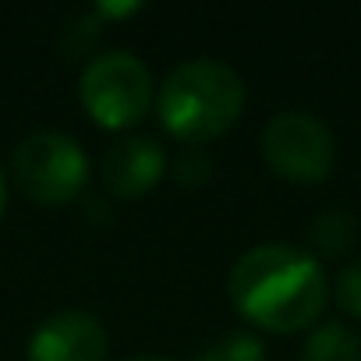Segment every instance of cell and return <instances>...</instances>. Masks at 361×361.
Masks as SVG:
<instances>
[{
	"mask_svg": "<svg viewBox=\"0 0 361 361\" xmlns=\"http://www.w3.org/2000/svg\"><path fill=\"white\" fill-rule=\"evenodd\" d=\"M227 298L245 322L266 333H298L322 315L329 280L312 252L259 245L234 262Z\"/></svg>",
	"mask_w": 361,
	"mask_h": 361,
	"instance_id": "obj_1",
	"label": "cell"
},
{
	"mask_svg": "<svg viewBox=\"0 0 361 361\" xmlns=\"http://www.w3.org/2000/svg\"><path fill=\"white\" fill-rule=\"evenodd\" d=\"M159 124L185 145H206L227 135L245 110V82L220 61L177 64L159 89Z\"/></svg>",
	"mask_w": 361,
	"mask_h": 361,
	"instance_id": "obj_2",
	"label": "cell"
},
{
	"mask_svg": "<svg viewBox=\"0 0 361 361\" xmlns=\"http://www.w3.org/2000/svg\"><path fill=\"white\" fill-rule=\"evenodd\" d=\"M78 99L99 128L128 131L142 124L152 106V75L135 54L114 50L85 64L78 78Z\"/></svg>",
	"mask_w": 361,
	"mask_h": 361,
	"instance_id": "obj_3",
	"label": "cell"
},
{
	"mask_svg": "<svg viewBox=\"0 0 361 361\" xmlns=\"http://www.w3.org/2000/svg\"><path fill=\"white\" fill-rule=\"evenodd\" d=\"M15 177L36 206H68L89 180V156L64 131H32L15 149Z\"/></svg>",
	"mask_w": 361,
	"mask_h": 361,
	"instance_id": "obj_4",
	"label": "cell"
},
{
	"mask_svg": "<svg viewBox=\"0 0 361 361\" xmlns=\"http://www.w3.org/2000/svg\"><path fill=\"white\" fill-rule=\"evenodd\" d=\"M262 159L290 185H322L336 166V138L326 121L305 110H287L266 124Z\"/></svg>",
	"mask_w": 361,
	"mask_h": 361,
	"instance_id": "obj_5",
	"label": "cell"
},
{
	"mask_svg": "<svg viewBox=\"0 0 361 361\" xmlns=\"http://www.w3.org/2000/svg\"><path fill=\"white\" fill-rule=\"evenodd\" d=\"M25 354L29 361H106L110 336L96 315L64 308L36 326Z\"/></svg>",
	"mask_w": 361,
	"mask_h": 361,
	"instance_id": "obj_6",
	"label": "cell"
},
{
	"mask_svg": "<svg viewBox=\"0 0 361 361\" xmlns=\"http://www.w3.org/2000/svg\"><path fill=\"white\" fill-rule=\"evenodd\" d=\"M166 170V149L149 135H128L103 156V185L117 199H142L159 185Z\"/></svg>",
	"mask_w": 361,
	"mask_h": 361,
	"instance_id": "obj_7",
	"label": "cell"
},
{
	"mask_svg": "<svg viewBox=\"0 0 361 361\" xmlns=\"http://www.w3.org/2000/svg\"><path fill=\"white\" fill-rule=\"evenodd\" d=\"M308 245L315 259H343L357 245V216L347 209H326L308 224Z\"/></svg>",
	"mask_w": 361,
	"mask_h": 361,
	"instance_id": "obj_8",
	"label": "cell"
},
{
	"mask_svg": "<svg viewBox=\"0 0 361 361\" xmlns=\"http://www.w3.org/2000/svg\"><path fill=\"white\" fill-rule=\"evenodd\" d=\"M301 361H361L357 333L343 322H322L301 343Z\"/></svg>",
	"mask_w": 361,
	"mask_h": 361,
	"instance_id": "obj_9",
	"label": "cell"
},
{
	"mask_svg": "<svg viewBox=\"0 0 361 361\" xmlns=\"http://www.w3.org/2000/svg\"><path fill=\"white\" fill-rule=\"evenodd\" d=\"M199 361H266V347L248 329H231L216 336L209 347H202Z\"/></svg>",
	"mask_w": 361,
	"mask_h": 361,
	"instance_id": "obj_10",
	"label": "cell"
},
{
	"mask_svg": "<svg viewBox=\"0 0 361 361\" xmlns=\"http://www.w3.org/2000/svg\"><path fill=\"white\" fill-rule=\"evenodd\" d=\"M333 294H336V305L347 315L361 319V259H354V262H347L340 269V276L333 283Z\"/></svg>",
	"mask_w": 361,
	"mask_h": 361,
	"instance_id": "obj_11",
	"label": "cell"
},
{
	"mask_svg": "<svg viewBox=\"0 0 361 361\" xmlns=\"http://www.w3.org/2000/svg\"><path fill=\"white\" fill-rule=\"evenodd\" d=\"M209 166H213V163H209L206 156L188 152V156H180V159H177L173 177H177L185 188H199V185H206V180H209Z\"/></svg>",
	"mask_w": 361,
	"mask_h": 361,
	"instance_id": "obj_12",
	"label": "cell"
},
{
	"mask_svg": "<svg viewBox=\"0 0 361 361\" xmlns=\"http://www.w3.org/2000/svg\"><path fill=\"white\" fill-rule=\"evenodd\" d=\"M4 206H8V185H4V173H0V216H4Z\"/></svg>",
	"mask_w": 361,
	"mask_h": 361,
	"instance_id": "obj_13",
	"label": "cell"
},
{
	"mask_svg": "<svg viewBox=\"0 0 361 361\" xmlns=\"http://www.w3.org/2000/svg\"><path fill=\"white\" fill-rule=\"evenodd\" d=\"M128 361H177V357H159V354H138V357H128Z\"/></svg>",
	"mask_w": 361,
	"mask_h": 361,
	"instance_id": "obj_14",
	"label": "cell"
}]
</instances>
